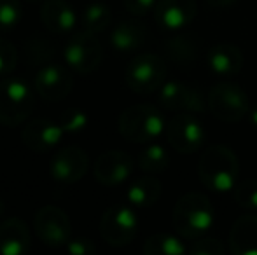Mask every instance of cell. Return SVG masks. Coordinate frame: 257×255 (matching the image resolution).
I'll return each mask as SVG.
<instances>
[{"label": "cell", "instance_id": "6da1fadb", "mask_svg": "<svg viewBox=\"0 0 257 255\" xmlns=\"http://www.w3.org/2000/svg\"><path fill=\"white\" fill-rule=\"evenodd\" d=\"M198 177L206 189L227 192L240 182V161L226 145H210L198 161Z\"/></svg>", "mask_w": 257, "mask_h": 255}, {"label": "cell", "instance_id": "7a4b0ae2", "mask_svg": "<svg viewBox=\"0 0 257 255\" xmlns=\"http://www.w3.org/2000/svg\"><path fill=\"white\" fill-rule=\"evenodd\" d=\"M215 220V208L212 201L200 192H187L175 203L172 222L179 236L186 239L203 238Z\"/></svg>", "mask_w": 257, "mask_h": 255}, {"label": "cell", "instance_id": "3957f363", "mask_svg": "<svg viewBox=\"0 0 257 255\" xmlns=\"http://www.w3.org/2000/svg\"><path fill=\"white\" fill-rule=\"evenodd\" d=\"M35 88L25 79L7 77L0 81V124L20 126L35 107Z\"/></svg>", "mask_w": 257, "mask_h": 255}, {"label": "cell", "instance_id": "277c9868", "mask_svg": "<svg viewBox=\"0 0 257 255\" xmlns=\"http://www.w3.org/2000/svg\"><path fill=\"white\" fill-rule=\"evenodd\" d=\"M165 119L158 107L149 103H137L122 110L117 126L122 138L133 143H151L165 133Z\"/></svg>", "mask_w": 257, "mask_h": 255}, {"label": "cell", "instance_id": "5b68a950", "mask_svg": "<svg viewBox=\"0 0 257 255\" xmlns=\"http://www.w3.org/2000/svg\"><path fill=\"white\" fill-rule=\"evenodd\" d=\"M206 109L213 117L224 123H240L250 112L248 95L233 82H220L210 89L206 96Z\"/></svg>", "mask_w": 257, "mask_h": 255}, {"label": "cell", "instance_id": "8992f818", "mask_svg": "<svg viewBox=\"0 0 257 255\" xmlns=\"http://www.w3.org/2000/svg\"><path fill=\"white\" fill-rule=\"evenodd\" d=\"M63 56L70 70L81 75H89L102 65L103 48L96 34L88 30L72 32L63 49Z\"/></svg>", "mask_w": 257, "mask_h": 255}, {"label": "cell", "instance_id": "52a82bcc", "mask_svg": "<svg viewBox=\"0 0 257 255\" xmlns=\"http://www.w3.org/2000/svg\"><path fill=\"white\" fill-rule=\"evenodd\" d=\"M166 79V65L161 56L154 53L139 55L126 67V86L137 95H151L159 91Z\"/></svg>", "mask_w": 257, "mask_h": 255}, {"label": "cell", "instance_id": "ba28073f", "mask_svg": "<svg viewBox=\"0 0 257 255\" xmlns=\"http://www.w3.org/2000/svg\"><path fill=\"white\" fill-rule=\"evenodd\" d=\"M168 145L179 154H194L205 143V128L191 112H177L165 124Z\"/></svg>", "mask_w": 257, "mask_h": 255}, {"label": "cell", "instance_id": "9c48e42d", "mask_svg": "<svg viewBox=\"0 0 257 255\" xmlns=\"http://www.w3.org/2000/svg\"><path fill=\"white\" fill-rule=\"evenodd\" d=\"M139 232V218L135 211L124 204H115L103 211L100 220V236L114 248L126 246Z\"/></svg>", "mask_w": 257, "mask_h": 255}, {"label": "cell", "instance_id": "30bf717a", "mask_svg": "<svg viewBox=\"0 0 257 255\" xmlns=\"http://www.w3.org/2000/svg\"><path fill=\"white\" fill-rule=\"evenodd\" d=\"M34 231L46 246L51 248L67 246L72 234L70 217L60 206L54 204L42 206L34 217Z\"/></svg>", "mask_w": 257, "mask_h": 255}, {"label": "cell", "instance_id": "8fae6325", "mask_svg": "<svg viewBox=\"0 0 257 255\" xmlns=\"http://www.w3.org/2000/svg\"><path fill=\"white\" fill-rule=\"evenodd\" d=\"M89 170V156L84 149L77 145H68L60 149L49 161V175L54 182L72 185L84 178Z\"/></svg>", "mask_w": 257, "mask_h": 255}, {"label": "cell", "instance_id": "7c38bea8", "mask_svg": "<svg viewBox=\"0 0 257 255\" xmlns=\"http://www.w3.org/2000/svg\"><path fill=\"white\" fill-rule=\"evenodd\" d=\"M159 105L173 112L198 114L206 109V100L200 89L180 81H168L158 91Z\"/></svg>", "mask_w": 257, "mask_h": 255}, {"label": "cell", "instance_id": "4fadbf2b", "mask_svg": "<svg viewBox=\"0 0 257 255\" xmlns=\"http://www.w3.org/2000/svg\"><path fill=\"white\" fill-rule=\"evenodd\" d=\"M34 88L46 102H61L74 88V75L63 65H44L35 75Z\"/></svg>", "mask_w": 257, "mask_h": 255}, {"label": "cell", "instance_id": "5bb4252c", "mask_svg": "<svg viewBox=\"0 0 257 255\" xmlns=\"http://www.w3.org/2000/svg\"><path fill=\"white\" fill-rule=\"evenodd\" d=\"M133 157L128 152L122 150H107L100 154L98 159L95 161L93 173L95 178L105 187H117L124 184L133 173Z\"/></svg>", "mask_w": 257, "mask_h": 255}, {"label": "cell", "instance_id": "9a60e30c", "mask_svg": "<svg viewBox=\"0 0 257 255\" xmlns=\"http://www.w3.org/2000/svg\"><path fill=\"white\" fill-rule=\"evenodd\" d=\"M196 0H158L154 6V20L163 30L179 32L196 18Z\"/></svg>", "mask_w": 257, "mask_h": 255}, {"label": "cell", "instance_id": "2e32d148", "mask_svg": "<svg viewBox=\"0 0 257 255\" xmlns=\"http://www.w3.org/2000/svg\"><path fill=\"white\" fill-rule=\"evenodd\" d=\"M63 128L51 119H34L21 129V142L34 152H48L63 140Z\"/></svg>", "mask_w": 257, "mask_h": 255}, {"label": "cell", "instance_id": "e0dca14e", "mask_svg": "<svg viewBox=\"0 0 257 255\" xmlns=\"http://www.w3.org/2000/svg\"><path fill=\"white\" fill-rule=\"evenodd\" d=\"M41 20L49 32L65 35L75 30L77 14L67 0H44L41 6Z\"/></svg>", "mask_w": 257, "mask_h": 255}, {"label": "cell", "instance_id": "ac0fdd59", "mask_svg": "<svg viewBox=\"0 0 257 255\" xmlns=\"http://www.w3.org/2000/svg\"><path fill=\"white\" fill-rule=\"evenodd\" d=\"M32 246V234L21 218H7L0 224V253L23 255Z\"/></svg>", "mask_w": 257, "mask_h": 255}, {"label": "cell", "instance_id": "d6986e66", "mask_svg": "<svg viewBox=\"0 0 257 255\" xmlns=\"http://www.w3.org/2000/svg\"><path fill=\"white\" fill-rule=\"evenodd\" d=\"M206 62H208L212 72H215L217 75L231 77V75H238L241 72L245 56L238 46L222 42V44H215L208 49Z\"/></svg>", "mask_w": 257, "mask_h": 255}, {"label": "cell", "instance_id": "ffe728a7", "mask_svg": "<svg viewBox=\"0 0 257 255\" xmlns=\"http://www.w3.org/2000/svg\"><path fill=\"white\" fill-rule=\"evenodd\" d=\"M147 39V28L137 18H128L115 25L110 34V44L115 51L130 53L137 51L144 46Z\"/></svg>", "mask_w": 257, "mask_h": 255}, {"label": "cell", "instance_id": "44dd1931", "mask_svg": "<svg viewBox=\"0 0 257 255\" xmlns=\"http://www.w3.org/2000/svg\"><path fill=\"white\" fill-rule=\"evenodd\" d=\"M229 250L234 255H257V215H241L229 232Z\"/></svg>", "mask_w": 257, "mask_h": 255}, {"label": "cell", "instance_id": "7402d4cb", "mask_svg": "<svg viewBox=\"0 0 257 255\" xmlns=\"http://www.w3.org/2000/svg\"><path fill=\"white\" fill-rule=\"evenodd\" d=\"M161 182L154 177H140L126 189V199L137 208H149L161 197Z\"/></svg>", "mask_w": 257, "mask_h": 255}, {"label": "cell", "instance_id": "603a6c76", "mask_svg": "<svg viewBox=\"0 0 257 255\" xmlns=\"http://www.w3.org/2000/svg\"><path fill=\"white\" fill-rule=\"evenodd\" d=\"M112 11L105 2H91L86 6L81 13V27L82 30L100 34L110 25Z\"/></svg>", "mask_w": 257, "mask_h": 255}, {"label": "cell", "instance_id": "cb8c5ba5", "mask_svg": "<svg viewBox=\"0 0 257 255\" xmlns=\"http://www.w3.org/2000/svg\"><path fill=\"white\" fill-rule=\"evenodd\" d=\"M142 252L146 255H182L189 252V250L186 248V245L179 238L159 232V234H153L146 239Z\"/></svg>", "mask_w": 257, "mask_h": 255}, {"label": "cell", "instance_id": "d4e9b609", "mask_svg": "<svg viewBox=\"0 0 257 255\" xmlns=\"http://www.w3.org/2000/svg\"><path fill=\"white\" fill-rule=\"evenodd\" d=\"M170 166L168 150L158 143L144 147V150L139 154V168L146 173H163Z\"/></svg>", "mask_w": 257, "mask_h": 255}, {"label": "cell", "instance_id": "484cf974", "mask_svg": "<svg viewBox=\"0 0 257 255\" xmlns=\"http://www.w3.org/2000/svg\"><path fill=\"white\" fill-rule=\"evenodd\" d=\"M23 51L27 55V60L30 65L46 63L51 60V56H54V46L42 37H32L27 41Z\"/></svg>", "mask_w": 257, "mask_h": 255}, {"label": "cell", "instance_id": "4316f807", "mask_svg": "<svg viewBox=\"0 0 257 255\" xmlns=\"http://www.w3.org/2000/svg\"><path fill=\"white\" fill-rule=\"evenodd\" d=\"M234 201L247 211H257V180L247 178L234 185Z\"/></svg>", "mask_w": 257, "mask_h": 255}, {"label": "cell", "instance_id": "83f0119b", "mask_svg": "<svg viewBox=\"0 0 257 255\" xmlns=\"http://www.w3.org/2000/svg\"><path fill=\"white\" fill-rule=\"evenodd\" d=\"M23 18L21 0H0V32H9Z\"/></svg>", "mask_w": 257, "mask_h": 255}, {"label": "cell", "instance_id": "f1b7e54d", "mask_svg": "<svg viewBox=\"0 0 257 255\" xmlns=\"http://www.w3.org/2000/svg\"><path fill=\"white\" fill-rule=\"evenodd\" d=\"M60 126L67 135H75V133L84 131L88 126V114L79 109H67L60 116Z\"/></svg>", "mask_w": 257, "mask_h": 255}, {"label": "cell", "instance_id": "f546056e", "mask_svg": "<svg viewBox=\"0 0 257 255\" xmlns=\"http://www.w3.org/2000/svg\"><path fill=\"white\" fill-rule=\"evenodd\" d=\"M18 65V49L7 39L0 37V77H6L14 72Z\"/></svg>", "mask_w": 257, "mask_h": 255}, {"label": "cell", "instance_id": "4dcf8cb0", "mask_svg": "<svg viewBox=\"0 0 257 255\" xmlns=\"http://www.w3.org/2000/svg\"><path fill=\"white\" fill-rule=\"evenodd\" d=\"M224 252H226V246L215 238H198L189 248V253L193 255H222Z\"/></svg>", "mask_w": 257, "mask_h": 255}, {"label": "cell", "instance_id": "1f68e13d", "mask_svg": "<svg viewBox=\"0 0 257 255\" xmlns=\"http://www.w3.org/2000/svg\"><path fill=\"white\" fill-rule=\"evenodd\" d=\"M67 252L72 255H95L96 245L88 238L70 239V241L67 243Z\"/></svg>", "mask_w": 257, "mask_h": 255}, {"label": "cell", "instance_id": "d6a6232c", "mask_svg": "<svg viewBox=\"0 0 257 255\" xmlns=\"http://www.w3.org/2000/svg\"><path fill=\"white\" fill-rule=\"evenodd\" d=\"M158 0H124V7L133 16H144L149 11H154Z\"/></svg>", "mask_w": 257, "mask_h": 255}, {"label": "cell", "instance_id": "836d02e7", "mask_svg": "<svg viewBox=\"0 0 257 255\" xmlns=\"http://www.w3.org/2000/svg\"><path fill=\"white\" fill-rule=\"evenodd\" d=\"M236 2L238 0H206V4H210L212 7H229Z\"/></svg>", "mask_w": 257, "mask_h": 255}, {"label": "cell", "instance_id": "e575fe53", "mask_svg": "<svg viewBox=\"0 0 257 255\" xmlns=\"http://www.w3.org/2000/svg\"><path fill=\"white\" fill-rule=\"evenodd\" d=\"M248 117H250V124L257 129V107H255V109H250V112H248Z\"/></svg>", "mask_w": 257, "mask_h": 255}, {"label": "cell", "instance_id": "d590c367", "mask_svg": "<svg viewBox=\"0 0 257 255\" xmlns=\"http://www.w3.org/2000/svg\"><path fill=\"white\" fill-rule=\"evenodd\" d=\"M4 211H6V204H4V201H2V199H0V218H2Z\"/></svg>", "mask_w": 257, "mask_h": 255}, {"label": "cell", "instance_id": "8d00e7d4", "mask_svg": "<svg viewBox=\"0 0 257 255\" xmlns=\"http://www.w3.org/2000/svg\"><path fill=\"white\" fill-rule=\"evenodd\" d=\"M27 2H32V4H39V2H44V0H27Z\"/></svg>", "mask_w": 257, "mask_h": 255}]
</instances>
